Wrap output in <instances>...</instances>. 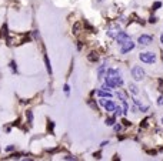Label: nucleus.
Here are the masks:
<instances>
[{
	"label": "nucleus",
	"instance_id": "nucleus-1",
	"mask_svg": "<svg viewBox=\"0 0 163 161\" xmlns=\"http://www.w3.org/2000/svg\"><path fill=\"white\" fill-rule=\"evenodd\" d=\"M132 77L135 78L136 81H140L144 78V70L140 67V66H135L133 69H132Z\"/></svg>",
	"mask_w": 163,
	"mask_h": 161
},
{
	"label": "nucleus",
	"instance_id": "nucleus-2",
	"mask_svg": "<svg viewBox=\"0 0 163 161\" xmlns=\"http://www.w3.org/2000/svg\"><path fill=\"white\" fill-rule=\"evenodd\" d=\"M139 59H140L143 63L152 64V63L156 61V54H153V53H140L139 54Z\"/></svg>",
	"mask_w": 163,
	"mask_h": 161
},
{
	"label": "nucleus",
	"instance_id": "nucleus-3",
	"mask_svg": "<svg viewBox=\"0 0 163 161\" xmlns=\"http://www.w3.org/2000/svg\"><path fill=\"white\" fill-rule=\"evenodd\" d=\"M152 41H153V37L149 36V34H142L140 37L137 39V43L140 44V46H149Z\"/></svg>",
	"mask_w": 163,
	"mask_h": 161
},
{
	"label": "nucleus",
	"instance_id": "nucleus-4",
	"mask_svg": "<svg viewBox=\"0 0 163 161\" xmlns=\"http://www.w3.org/2000/svg\"><path fill=\"white\" fill-rule=\"evenodd\" d=\"M129 40H130V36H129L127 33H125V32H120L119 34L116 36V41L120 44V46H122L123 43H126V41H129Z\"/></svg>",
	"mask_w": 163,
	"mask_h": 161
},
{
	"label": "nucleus",
	"instance_id": "nucleus-5",
	"mask_svg": "<svg viewBox=\"0 0 163 161\" xmlns=\"http://www.w3.org/2000/svg\"><path fill=\"white\" fill-rule=\"evenodd\" d=\"M135 48V43L132 40H129V41H126V43H123L122 44V48H120V53L122 54H126L127 51H130V50H133Z\"/></svg>",
	"mask_w": 163,
	"mask_h": 161
},
{
	"label": "nucleus",
	"instance_id": "nucleus-6",
	"mask_svg": "<svg viewBox=\"0 0 163 161\" xmlns=\"http://www.w3.org/2000/svg\"><path fill=\"white\" fill-rule=\"evenodd\" d=\"M119 33H120V29H119V26H116V24H114V26H110L107 29V36L112 37V39H116V36L119 34Z\"/></svg>",
	"mask_w": 163,
	"mask_h": 161
},
{
	"label": "nucleus",
	"instance_id": "nucleus-7",
	"mask_svg": "<svg viewBox=\"0 0 163 161\" xmlns=\"http://www.w3.org/2000/svg\"><path fill=\"white\" fill-rule=\"evenodd\" d=\"M103 107L106 108V111H114V108H116V104H114L112 100H106V103H104Z\"/></svg>",
	"mask_w": 163,
	"mask_h": 161
},
{
	"label": "nucleus",
	"instance_id": "nucleus-8",
	"mask_svg": "<svg viewBox=\"0 0 163 161\" xmlns=\"http://www.w3.org/2000/svg\"><path fill=\"white\" fill-rule=\"evenodd\" d=\"M97 94L100 97H104V98H106V97H107V98H110V97H112V93L109 91V90H99Z\"/></svg>",
	"mask_w": 163,
	"mask_h": 161
},
{
	"label": "nucleus",
	"instance_id": "nucleus-9",
	"mask_svg": "<svg viewBox=\"0 0 163 161\" xmlns=\"http://www.w3.org/2000/svg\"><path fill=\"white\" fill-rule=\"evenodd\" d=\"M104 69H106V66H100V67H99V71H97V76L99 77L97 78H103L104 77Z\"/></svg>",
	"mask_w": 163,
	"mask_h": 161
},
{
	"label": "nucleus",
	"instance_id": "nucleus-10",
	"mask_svg": "<svg viewBox=\"0 0 163 161\" xmlns=\"http://www.w3.org/2000/svg\"><path fill=\"white\" fill-rule=\"evenodd\" d=\"M87 59L90 60V61H97V59H99V56L96 53H90L89 56H87Z\"/></svg>",
	"mask_w": 163,
	"mask_h": 161
},
{
	"label": "nucleus",
	"instance_id": "nucleus-11",
	"mask_svg": "<svg viewBox=\"0 0 163 161\" xmlns=\"http://www.w3.org/2000/svg\"><path fill=\"white\" fill-rule=\"evenodd\" d=\"M44 61H46V67H47V71L52 74V66H50V63H49V57L47 56H44Z\"/></svg>",
	"mask_w": 163,
	"mask_h": 161
},
{
	"label": "nucleus",
	"instance_id": "nucleus-12",
	"mask_svg": "<svg viewBox=\"0 0 163 161\" xmlns=\"http://www.w3.org/2000/svg\"><path fill=\"white\" fill-rule=\"evenodd\" d=\"M129 90H130L133 94H137L139 93V90H137V87L135 86V84H129Z\"/></svg>",
	"mask_w": 163,
	"mask_h": 161
},
{
	"label": "nucleus",
	"instance_id": "nucleus-13",
	"mask_svg": "<svg viewBox=\"0 0 163 161\" xmlns=\"http://www.w3.org/2000/svg\"><path fill=\"white\" fill-rule=\"evenodd\" d=\"M106 126H114V117L106 118Z\"/></svg>",
	"mask_w": 163,
	"mask_h": 161
},
{
	"label": "nucleus",
	"instance_id": "nucleus-14",
	"mask_svg": "<svg viewBox=\"0 0 163 161\" xmlns=\"http://www.w3.org/2000/svg\"><path fill=\"white\" fill-rule=\"evenodd\" d=\"M122 114H123V110L119 106H116V108H114V115H122Z\"/></svg>",
	"mask_w": 163,
	"mask_h": 161
},
{
	"label": "nucleus",
	"instance_id": "nucleus-15",
	"mask_svg": "<svg viewBox=\"0 0 163 161\" xmlns=\"http://www.w3.org/2000/svg\"><path fill=\"white\" fill-rule=\"evenodd\" d=\"M26 115H27V120H29V123L32 124V123H33V113H32V111H27Z\"/></svg>",
	"mask_w": 163,
	"mask_h": 161
},
{
	"label": "nucleus",
	"instance_id": "nucleus-16",
	"mask_svg": "<svg viewBox=\"0 0 163 161\" xmlns=\"http://www.w3.org/2000/svg\"><path fill=\"white\" fill-rule=\"evenodd\" d=\"M127 111H129L127 103H126V100H123V114H127Z\"/></svg>",
	"mask_w": 163,
	"mask_h": 161
},
{
	"label": "nucleus",
	"instance_id": "nucleus-17",
	"mask_svg": "<svg viewBox=\"0 0 163 161\" xmlns=\"http://www.w3.org/2000/svg\"><path fill=\"white\" fill-rule=\"evenodd\" d=\"M160 6H162V3H160V2H156L155 4H153V10H158V9L160 7Z\"/></svg>",
	"mask_w": 163,
	"mask_h": 161
},
{
	"label": "nucleus",
	"instance_id": "nucleus-18",
	"mask_svg": "<svg viewBox=\"0 0 163 161\" xmlns=\"http://www.w3.org/2000/svg\"><path fill=\"white\" fill-rule=\"evenodd\" d=\"M63 90H65L66 94H69V91H70V87H69V84H65V86H63Z\"/></svg>",
	"mask_w": 163,
	"mask_h": 161
},
{
	"label": "nucleus",
	"instance_id": "nucleus-19",
	"mask_svg": "<svg viewBox=\"0 0 163 161\" xmlns=\"http://www.w3.org/2000/svg\"><path fill=\"white\" fill-rule=\"evenodd\" d=\"M158 104L160 106V107H163V96H160V97L158 98Z\"/></svg>",
	"mask_w": 163,
	"mask_h": 161
},
{
	"label": "nucleus",
	"instance_id": "nucleus-20",
	"mask_svg": "<svg viewBox=\"0 0 163 161\" xmlns=\"http://www.w3.org/2000/svg\"><path fill=\"white\" fill-rule=\"evenodd\" d=\"M159 91L163 93V80H159Z\"/></svg>",
	"mask_w": 163,
	"mask_h": 161
},
{
	"label": "nucleus",
	"instance_id": "nucleus-21",
	"mask_svg": "<svg viewBox=\"0 0 163 161\" xmlns=\"http://www.w3.org/2000/svg\"><path fill=\"white\" fill-rule=\"evenodd\" d=\"M122 130V126L120 124H114V131H120Z\"/></svg>",
	"mask_w": 163,
	"mask_h": 161
},
{
	"label": "nucleus",
	"instance_id": "nucleus-22",
	"mask_svg": "<svg viewBox=\"0 0 163 161\" xmlns=\"http://www.w3.org/2000/svg\"><path fill=\"white\" fill-rule=\"evenodd\" d=\"M156 20H158V19H156L155 16H152V17L149 19V22H150V23H156Z\"/></svg>",
	"mask_w": 163,
	"mask_h": 161
},
{
	"label": "nucleus",
	"instance_id": "nucleus-23",
	"mask_svg": "<svg viewBox=\"0 0 163 161\" xmlns=\"http://www.w3.org/2000/svg\"><path fill=\"white\" fill-rule=\"evenodd\" d=\"M14 150V145H9L7 148H6V151H13Z\"/></svg>",
	"mask_w": 163,
	"mask_h": 161
},
{
	"label": "nucleus",
	"instance_id": "nucleus-24",
	"mask_svg": "<svg viewBox=\"0 0 163 161\" xmlns=\"http://www.w3.org/2000/svg\"><path fill=\"white\" fill-rule=\"evenodd\" d=\"M10 67H11V70H13V71H16V66H14V61L10 63Z\"/></svg>",
	"mask_w": 163,
	"mask_h": 161
},
{
	"label": "nucleus",
	"instance_id": "nucleus-25",
	"mask_svg": "<svg viewBox=\"0 0 163 161\" xmlns=\"http://www.w3.org/2000/svg\"><path fill=\"white\" fill-rule=\"evenodd\" d=\"M93 157H95V158H100V153H95V154H93Z\"/></svg>",
	"mask_w": 163,
	"mask_h": 161
},
{
	"label": "nucleus",
	"instance_id": "nucleus-26",
	"mask_svg": "<svg viewBox=\"0 0 163 161\" xmlns=\"http://www.w3.org/2000/svg\"><path fill=\"white\" fill-rule=\"evenodd\" d=\"M65 160H76L74 157H72V156H67V157H65Z\"/></svg>",
	"mask_w": 163,
	"mask_h": 161
},
{
	"label": "nucleus",
	"instance_id": "nucleus-27",
	"mask_svg": "<svg viewBox=\"0 0 163 161\" xmlns=\"http://www.w3.org/2000/svg\"><path fill=\"white\" fill-rule=\"evenodd\" d=\"M99 103H100L102 106H104V103H106V100H104V97H103V98H102V100H100V101H99Z\"/></svg>",
	"mask_w": 163,
	"mask_h": 161
},
{
	"label": "nucleus",
	"instance_id": "nucleus-28",
	"mask_svg": "<svg viewBox=\"0 0 163 161\" xmlns=\"http://www.w3.org/2000/svg\"><path fill=\"white\" fill-rule=\"evenodd\" d=\"M160 43L163 44V33H162V36H160Z\"/></svg>",
	"mask_w": 163,
	"mask_h": 161
},
{
	"label": "nucleus",
	"instance_id": "nucleus-29",
	"mask_svg": "<svg viewBox=\"0 0 163 161\" xmlns=\"http://www.w3.org/2000/svg\"><path fill=\"white\" fill-rule=\"evenodd\" d=\"M162 123H163V117H162Z\"/></svg>",
	"mask_w": 163,
	"mask_h": 161
}]
</instances>
